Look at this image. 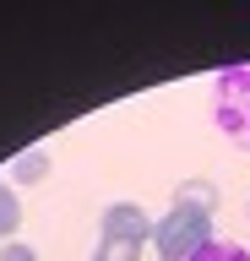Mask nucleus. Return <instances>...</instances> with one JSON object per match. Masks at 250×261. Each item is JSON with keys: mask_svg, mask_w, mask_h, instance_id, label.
<instances>
[{"mask_svg": "<svg viewBox=\"0 0 250 261\" xmlns=\"http://www.w3.org/2000/svg\"><path fill=\"white\" fill-rule=\"evenodd\" d=\"M174 207H185V212H201V218H212V212L223 207V191H217L212 179H180V185H174Z\"/></svg>", "mask_w": 250, "mask_h": 261, "instance_id": "20e7f679", "label": "nucleus"}, {"mask_svg": "<svg viewBox=\"0 0 250 261\" xmlns=\"http://www.w3.org/2000/svg\"><path fill=\"white\" fill-rule=\"evenodd\" d=\"M245 218H250V207H245Z\"/></svg>", "mask_w": 250, "mask_h": 261, "instance_id": "9d476101", "label": "nucleus"}, {"mask_svg": "<svg viewBox=\"0 0 250 261\" xmlns=\"http://www.w3.org/2000/svg\"><path fill=\"white\" fill-rule=\"evenodd\" d=\"M0 261H38V250L22 245V240H6V245H0Z\"/></svg>", "mask_w": 250, "mask_h": 261, "instance_id": "1a4fd4ad", "label": "nucleus"}, {"mask_svg": "<svg viewBox=\"0 0 250 261\" xmlns=\"http://www.w3.org/2000/svg\"><path fill=\"white\" fill-rule=\"evenodd\" d=\"M22 223V201H17V185H6L0 179V240L11 234V228Z\"/></svg>", "mask_w": 250, "mask_h": 261, "instance_id": "0eeeda50", "label": "nucleus"}, {"mask_svg": "<svg viewBox=\"0 0 250 261\" xmlns=\"http://www.w3.org/2000/svg\"><path fill=\"white\" fill-rule=\"evenodd\" d=\"M0 245H6V240H0Z\"/></svg>", "mask_w": 250, "mask_h": 261, "instance_id": "9b49d317", "label": "nucleus"}, {"mask_svg": "<svg viewBox=\"0 0 250 261\" xmlns=\"http://www.w3.org/2000/svg\"><path fill=\"white\" fill-rule=\"evenodd\" d=\"M152 240H158V261H185V256H196L201 245L212 240V218L169 207L163 218H158V228H152Z\"/></svg>", "mask_w": 250, "mask_h": 261, "instance_id": "f03ea898", "label": "nucleus"}, {"mask_svg": "<svg viewBox=\"0 0 250 261\" xmlns=\"http://www.w3.org/2000/svg\"><path fill=\"white\" fill-rule=\"evenodd\" d=\"M212 125L239 152H250V60L245 65H223L212 76Z\"/></svg>", "mask_w": 250, "mask_h": 261, "instance_id": "f257e3e1", "label": "nucleus"}, {"mask_svg": "<svg viewBox=\"0 0 250 261\" xmlns=\"http://www.w3.org/2000/svg\"><path fill=\"white\" fill-rule=\"evenodd\" d=\"M93 261H142V245L136 240H98Z\"/></svg>", "mask_w": 250, "mask_h": 261, "instance_id": "6e6552de", "label": "nucleus"}, {"mask_svg": "<svg viewBox=\"0 0 250 261\" xmlns=\"http://www.w3.org/2000/svg\"><path fill=\"white\" fill-rule=\"evenodd\" d=\"M185 261H250V250L234 245V240H207L196 256H185Z\"/></svg>", "mask_w": 250, "mask_h": 261, "instance_id": "423d86ee", "label": "nucleus"}, {"mask_svg": "<svg viewBox=\"0 0 250 261\" xmlns=\"http://www.w3.org/2000/svg\"><path fill=\"white\" fill-rule=\"evenodd\" d=\"M98 223H103V240H136V245H147L152 228H158V218H147V207H136V201H109Z\"/></svg>", "mask_w": 250, "mask_h": 261, "instance_id": "7ed1b4c3", "label": "nucleus"}, {"mask_svg": "<svg viewBox=\"0 0 250 261\" xmlns=\"http://www.w3.org/2000/svg\"><path fill=\"white\" fill-rule=\"evenodd\" d=\"M6 174H11V185H44V179H49V152H44V147H27V152L11 158Z\"/></svg>", "mask_w": 250, "mask_h": 261, "instance_id": "39448f33", "label": "nucleus"}]
</instances>
